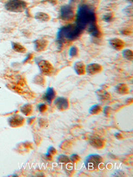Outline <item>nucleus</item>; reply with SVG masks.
<instances>
[{
  "label": "nucleus",
  "mask_w": 133,
  "mask_h": 177,
  "mask_svg": "<svg viewBox=\"0 0 133 177\" xmlns=\"http://www.w3.org/2000/svg\"><path fill=\"white\" fill-rule=\"evenodd\" d=\"M95 24V13L93 9L87 5H80L77 14L76 25L84 30L87 27Z\"/></svg>",
  "instance_id": "obj_1"
},
{
  "label": "nucleus",
  "mask_w": 133,
  "mask_h": 177,
  "mask_svg": "<svg viewBox=\"0 0 133 177\" xmlns=\"http://www.w3.org/2000/svg\"><path fill=\"white\" fill-rule=\"evenodd\" d=\"M83 30L76 24H69L62 27L58 30L57 34V41L60 47L65 39L73 41L79 37L83 32Z\"/></svg>",
  "instance_id": "obj_2"
},
{
  "label": "nucleus",
  "mask_w": 133,
  "mask_h": 177,
  "mask_svg": "<svg viewBox=\"0 0 133 177\" xmlns=\"http://www.w3.org/2000/svg\"><path fill=\"white\" fill-rule=\"evenodd\" d=\"M27 7L26 3L22 0H10L6 3L5 7L8 11L22 12Z\"/></svg>",
  "instance_id": "obj_3"
},
{
  "label": "nucleus",
  "mask_w": 133,
  "mask_h": 177,
  "mask_svg": "<svg viewBox=\"0 0 133 177\" xmlns=\"http://www.w3.org/2000/svg\"><path fill=\"white\" fill-rule=\"evenodd\" d=\"M102 157L98 154L88 155L85 160V166L89 170H95L99 167L102 162Z\"/></svg>",
  "instance_id": "obj_4"
},
{
  "label": "nucleus",
  "mask_w": 133,
  "mask_h": 177,
  "mask_svg": "<svg viewBox=\"0 0 133 177\" xmlns=\"http://www.w3.org/2000/svg\"><path fill=\"white\" fill-rule=\"evenodd\" d=\"M74 16V11L70 5H66L61 7L60 17L63 20L68 21L71 20Z\"/></svg>",
  "instance_id": "obj_5"
},
{
  "label": "nucleus",
  "mask_w": 133,
  "mask_h": 177,
  "mask_svg": "<svg viewBox=\"0 0 133 177\" xmlns=\"http://www.w3.org/2000/svg\"><path fill=\"white\" fill-rule=\"evenodd\" d=\"M54 104L59 111H65L69 108V100L64 97L56 98L54 101Z\"/></svg>",
  "instance_id": "obj_6"
},
{
  "label": "nucleus",
  "mask_w": 133,
  "mask_h": 177,
  "mask_svg": "<svg viewBox=\"0 0 133 177\" xmlns=\"http://www.w3.org/2000/svg\"><path fill=\"white\" fill-rule=\"evenodd\" d=\"M38 66L40 72L45 75H50L53 70V68L50 62L47 60H41L38 62Z\"/></svg>",
  "instance_id": "obj_7"
},
{
  "label": "nucleus",
  "mask_w": 133,
  "mask_h": 177,
  "mask_svg": "<svg viewBox=\"0 0 133 177\" xmlns=\"http://www.w3.org/2000/svg\"><path fill=\"white\" fill-rule=\"evenodd\" d=\"M10 126L12 127H18L22 126L24 122V117L19 115H14L9 118L8 120Z\"/></svg>",
  "instance_id": "obj_8"
},
{
  "label": "nucleus",
  "mask_w": 133,
  "mask_h": 177,
  "mask_svg": "<svg viewBox=\"0 0 133 177\" xmlns=\"http://www.w3.org/2000/svg\"><path fill=\"white\" fill-rule=\"evenodd\" d=\"M102 70V66L98 64H90L85 66V72L89 75H93L99 73Z\"/></svg>",
  "instance_id": "obj_9"
},
{
  "label": "nucleus",
  "mask_w": 133,
  "mask_h": 177,
  "mask_svg": "<svg viewBox=\"0 0 133 177\" xmlns=\"http://www.w3.org/2000/svg\"><path fill=\"white\" fill-rule=\"evenodd\" d=\"M89 143L94 148L102 149L104 146V140L97 137H92L89 140Z\"/></svg>",
  "instance_id": "obj_10"
},
{
  "label": "nucleus",
  "mask_w": 133,
  "mask_h": 177,
  "mask_svg": "<svg viewBox=\"0 0 133 177\" xmlns=\"http://www.w3.org/2000/svg\"><path fill=\"white\" fill-rule=\"evenodd\" d=\"M56 97V92L53 87H48L46 91L43 96V99L46 101L49 104H51Z\"/></svg>",
  "instance_id": "obj_11"
},
{
  "label": "nucleus",
  "mask_w": 133,
  "mask_h": 177,
  "mask_svg": "<svg viewBox=\"0 0 133 177\" xmlns=\"http://www.w3.org/2000/svg\"><path fill=\"white\" fill-rule=\"evenodd\" d=\"M109 44L112 48L117 51L122 49L124 46V42L119 39H112L109 40Z\"/></svg>",
  "instance_id": "obj_12"
},
{
  "label": "nucleus",
  "mask_w": 133,
  "mask_h": 177,
  "mask_svg": "<svg viewBox=\"0 0 133 177\" xmlns=\"http://www.w3.org/2000/svg\"><path fill=\"white\" fill-rule=\"evenodd\" d=\"M96 94L98 100L102 101H107L110 99L111 98V96L110 95V93L104 89L97 90L96 91Z\"/></svg>",
  "instance_id": "obj_13"
},
{
  "label": "nucleus",
  "mask_w": 133,
  "mask_h": 177,
  "mask_svg": "<svg viewBox=\"0 0 133 177\" xmlns=\"http://www.w3.org/2000/svg\"><path fill=\"white\" fill-rule=\"evenodd\" d=\"M34 49L36 51H42L46 48L47 43L46 41L44 40H36L34 41Z\"/></svg>",
  "instance_id": "obj_14"
},
{
  "label": "nucleus",
  "mask_w": 133,
  "mask_h": 177,
  "mask_svg": "<svg viewBox=\"0 0 133 177\" xmlns=\"http://www.w3.org/2000/svg\"><path fill=\"white\" fill-rule=\"evenodd\" d=\"M74 70L79 75H84L85 73V66L82 61H77L74 64Z\"/></svg>",
  "instance_id": "obj_15"
},
{
  "label": "nucleus",
  "mask_w": 133,
  "mask_h": 177,
  "mask_svg": "<svg viewBox=\"0 0 133 177\" xmlns=\"http://www.w3.org/2000/svg\"><path fill=\"white\" fill-rule=\"evenodd\" d=\"M87 31L90 34V35L92 36L98 38L100 36L99 30L98 29L96 24L89 26L87 28Z\"/></svg>",
  "instance_id": "obj_16"
},
{
  "label": "nucleus",
  "mask_w": 133,
  "mask_h": 177,
  "mask_svg": "<svg viewBox=\"0 0 133 177\" xmlns=\"http://www.w3.org/2000/svg\"><path fill=\"white\" fill-rule=\"evenodd\" d=\"M115 91L121 95H125L129 93V88L125 84H119L115 87Z\"/></svg>",
  "instance_id": "obj_17"
},
{
  "label": "nucleus",
  "mask_w": 133,
  "mask_h": 177,
  "mask_svg": "<svg viewBox=\"0 0 133 177\" xmlns=\"http://www.w3.org/2000/svg\"><path fill=\"white\" fill-rule=\"evenodd\" d=\"M20 111L26 116H29L32 112V106L31 104H24L20 108Z\"/></svg>",
  "instance_id": "obj_18"
},
{
  "label": "nucleus",
  "mask_w": 133,
  "mask_h": 177,
  "mask_svg": "<svg viewBox=\"0 0 133 177\" xmlns=\"http://www.w3.org/2000/svg\"><path fill=\"white\" fill-rule=\"evenodd\" d=\"M102 111V106L98 104H94L89 109V113L91 115H96Z\"/></svg>",
  "instance_id": "obj_19"
},
{
  "label": "nucleus",
  "mask_w": 133,
  "mask_h": 177,
  "mask_svg": "<svg viewBox=\"0 0 133 177\" xmlns=\"http://www.w3.org/2000/svg\"><path fill=\"white\" fill-rule=\"evenodd\" d=\"M11 45H12V49H13L14 51H15L16 52L24 53L26 51V49H25V47L18 43H12Z\"/></svg>",
  "instance_id": "obj_20"
},
{
  "label": "nucleus",
  "mask_w": 133,
  "mask_h": 177,
  "mask_svg": "<svg viewBox=\"0 0 133 177\" xmlns=\"http://www.w3.org/2000/svg\"><path fill=\"white\" fill-rule=\"evenodd\" d=\"M56 154H57L56 149L53 146H50L47 149L46 153L45 154L46 158L50 161L52 159V156L53 155H56Z\"/></svg>",
  "instance_id": "obj_21"
},
{
  "label": "nucleus",
  "mask_w": 133,
  "mask_h": 177,
  "mask_svg": "<svg viewBox=\"0 0 133 177\" xmlns=\"http://www.w3.org/2000/svg\"><path fill=\"white\" fill-rule=\"evenodd\" d=\"M122 55L124 58L130 61H132L133 58V51H132L130 49H125L123 51Z\"/></svg>",
  "instance_id": "obj_22"
},
{
  "label": "nucleus",
  "mask_w": 133,
  "mask_h": 177,
  "mask_svg": "<svg viewBox=\"0 0 133 177\" xmlns=\"http://www.w3.org/2000/svg\"><path fill=\"white\" fill-rule=\"evenodd\" d=\"M57 161L60 163H67L70 162V160L66 155L61 154L58 157Z\"/></svg>",
  "instance_id": "obj_23"
},
{
  "label": "nucleus",
  "mask_w": 133,
  "mask_h": 177,
  "mask_svg": "<svg viewBox=\"0 0 133 177\" xmlns=\"http://www.w3.org/2000/svg\"><path fill=\"white\" fill-rule=\"evenodd\" d=\"M69 56L71 57H74L77 56L78 54V49L76 46H72L69 49Z\"/></svg>",
  "instance_id": "obj_24"
},
{
  "label": "nucleus",
  "mask_w": 133,
  "mask_h": 177,
  "mask_svg": "<svg viewBox=\"0 0 133 177\" xmlns=\"http://www.w3.org/2000/svg\"><path fill=\"white\" fill-rule=\"evenodd\" d=\"M70 160L71 162L76 163L77 162H79L80 160V157L79 155L76 154H73L72 155H71Z\"/></svg>",
  "instance_id": "obj_25"
},
{
  "label": "nucleus",
  "mask_w": 133,
  "mask_h": 177,
  "mask_svg": "<svg viewBox=\"0 0 133 177\" xmlns=\"http://www.w3.org/2000/svg\"><path fill=\"white\" fill-rule=\"evenodd\" d=\"M38 110L40 111L41 113H44L45 112H46L47 109V106L46 104H40L38 105Z\"/></svg>",
  "instance_id": "obj_26"
},
{
  "label": "nucleus",
  "mask_w": 133,
  "mask_h": 177,
  "mask_svg": "<svg viewBox=\"0 0 133 177\" xmlns=\"http://www.w3.org/2000/svg\"><path fill=\"white\" fill-rule=\"evenodd\" d=\"M112 19V16L111 15H106L104 16V20L106 22H109Z\"/></svg>",
  "instance_id": "obj_27"
},
{
  "label": "nucleus",
  "mask_w": 133,
  "mask_h": 177,
  "mask_svg": "<svg viewBox=\"0 0 133 177\" xmlns=\"http://www.w3.org/2000/svg\"><path fill=\"white\" fill-rule=\"evenodd\" d=\"M109 111H110V107L109 106H106L104 107V114H108L109 113Z\"/></svg>",
  "instance_id": "obj_28"
},
{
  "label": "nucleus",
  "mask_w": 133,
  "mask_h": 177,
  "mask_svg": "<svg viewBox=\"0 0 133 177\" xmlns=\"http://www.w3.org/2000/svg\"><path fill=\"white\" fill-rule=\"evenodd\" d=\"M31 58H32V55L31 54H29L27 56V58L24 59V62H26L27 61H28L29 60H30Z\"/></svg>",
  "instance_id": "obj_29"
},
{
  "label": "nucleus",
  "mask_w": 133,
  "mask_h": 177,
  "mask_svg": "<svg viewBox=\"0 0 133 177\" xmlns=\"http://www.w3.org/2000/svg\"><path fill=\"white\" fill-rule=\"evenodd\" d=\"M115 137L117 138H121V134L117 133L115 135Z\"/></svg>",
  "instance_id": "obj_30"
},
{
  "label": "nucleus",
  "mask_w": 133,
  "mask_h": 177,
  "mask_svg": "<svg viewBox=\"0 0 133 177\" xmlns=\"http://www.w3.org/2000/svg\"><path fill=\"white\" fill-rule=\"evenodd\" d=\"M70 1H73V0H70Z\"/></svg>",
  "instance_id": "obj_31"
}]
</instances>
